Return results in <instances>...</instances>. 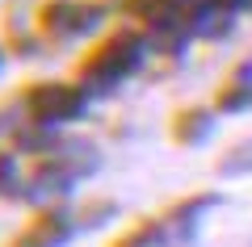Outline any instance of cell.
I'll use <instances>...</instances> for the list:
<instances>
[{"label": "cell", "instance_id": "obj_4", "mask_svg": "<svg viewBox=\"0 0 252 247\" xmlns=\"http://www.w3.org/2000/svg\"><path fill=\"white\" fill-rule=\"evenodd\" d=\"M72 230L76 226H72V214L67 210H46V214H38L9 247H63L72 239Z\"/></svg>", "mask_w": 252, "mask_h": 247}, {"label": "cell", "instance_id": "obj_2", "mask_svg": "<svg viewBox=\"0 0 252 247\" xmlns=\"http://www.w3.org/2000/svg\"><path fill=\"white\" fill-rule=\"evenodd\" d=\"M84 88L80 84H34V88L26 92V109L30 117H34V126H42V130H51V126H63V122H76V117H84Z\"/></svg>", "mask_w": 252, "mask_h": 247}, {"label": "cell", "instance_id": "obj_6", "mask_svg": "<svg viewBox=\"0 0 252 247\" xmlns=\"http://www.w3.org/2000/svg\"><path fill=\"white\" fill-rule=\"evenodd\" d=\"M0 197H26L21 193V172L13 155H0Z\"/></svg>", "mask_w": 252, "mask_h": 247}, {"label": "cell", "instance_id": "obj_8", "mask_svg": "<svg viewBox=\"0 0 252 247\" xmlns=\"http://www.w3.org/2000/svg\"><path fill=\"white\" fill-rule=\"evenodd\" d=\"M219 4H223V9H227V13H235V9H248L252 0H219Z\"/></svg>", "mask_w": 252, "mask_h": 247}, {"label": "cell", "instance_id": "obj_7", "mask_svg": "<svg viewBox=\"0 0 252 247\" xmlns=\"http://www.w3.org/2000/svg\"><path fill=\"white\" fill-rule=\"evenodd\" d=\"M231 84H248V88H252V59L244 63L240 71H235V80H231Z\"/></svg>", "mask_w": 252, "mask_h": 247}, {"label": "cell", "instance_id": "obj_9", "mask_svg": "<svg viewBox=\"0 0 252 247\" xmlns=\"http://www.w3.org/2000/svg\"><path fill=\"white\" fill-rule=\"evenodd\" d=\"M118 247H130V243H126V239H122V243H118Z\"/></svg>", "mask_w": 252, "mask_h": 247}, {"label": "cell", "instance_id": "obj_1", "mask_svg": "<svg viewBox=\"0 0 252 247\" xmlns=\"http://www.w3.org/2000/svg\"><path fill=\"white\" fill-rule=\"evenodd\" d=\"M143 55H147V38L135 34V29H118L109 34L97 51L84 55L80 63V88L84 92H109L118 88L122 80H130L139 67H143Z\"/></svg>", "mask_w": 252, "mask_h": 247}, {"label": "cell", "instance_id": "obj_3", "mask_svg": "<svg viewBox=\"0 0 252 247\" xmlns=\"http://www.w3.org/2000/svg\"><path fill=\"white\" fill-rule=\"evenodd\" d=\"M97 21H101V9L97 4H84V0H55V4L42 9L46 34H59V38H80Z\"/></svg>", "mask_w": 252, "mask_h": 247}, {"label": "cell", "instance_id": "obj_5", "mask_svg": "<svg viewBox=\"0 0 252 247\" xmlns=\"http://www.w3.org/2000/svg\"><path fill=\"white\" fill-rule=\"evenodd\" d=\"M219 172H223V176H252V138L235 142V147L219 159Z\"/></svg>", "mask_w": 252, "mask_h": 247}]
</instances>
